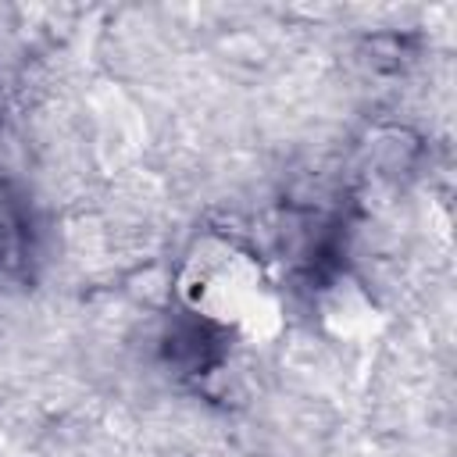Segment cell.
Masks as SVG:
<instances>
[{"mask_svg": "<svg viewBox=\"0 0 457 457\" xmlns=\"http://www.w3.org/2000/svg\"><path fill=\"white\" fill-rule=\"evenodd\" d=\"M179 296L193 314L250 339L271 336L282 314L268 268L253 250L225 236H204L186 250Z\"/></svg>", "mask_w": 457, "mask_h": 457, "instance_id": "6da1fadb", "label": "cell"}]
</instances>
